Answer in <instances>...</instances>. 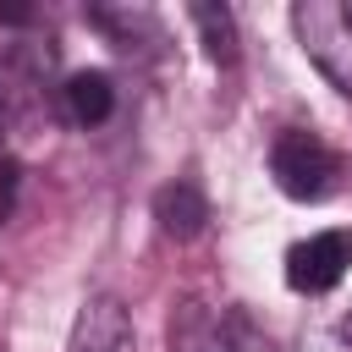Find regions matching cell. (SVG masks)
I'll use <instances>...</instances> for the list:
<instances>
[{
	"label": "cell",
	"mask_w": 352,
	"mask_h": 352,
	"mask_svg": "<svg viewBox=\"0 0 352 352\" xmlns=\"http://www.w3.org/2000/svg\"><path fill=\"white\" fill-rule=\"evenodd\" d=\"M270 176H275V187H280L286 198L319 204V198H330L336 182H341V154H336L319 132L286 126V132H275V143H270Z\"/></svg>",
	"instance_id": "obj_1"
},
{
	"label": "cell",
	"mask_w": 352,
	"mask_h": 352,
	"mask_svg": "<svg viewBox=\"0 0 352 352\" xmlns=\"http://www.w3.org/2000/svg\"><path fill=\"white\" fill-rule=\"evenodd\" d=\"M292 33H297L308 66L341 99H352V22H346V6H336V0H302V6H292Z\"/></svg>",
	"instance_id": "obj_2"
},
{
	"label": "cell",
	"mask_w": 352,
	"mask_h": 352,
	"mask_svg": "<svg viewBox=\"0 0 352 352\" xmlns=\"http://www.w3.org/2000/svg\"><path fill=\"white\" fill-rule=\"evenodd\" d=\"M352 270V231L346 226H330V231H314L302 242H292L286 253V286L302 292V297H324L346 280Z\"/></svg>",
	"instance_id": "obj_3"
},
{
	"label": "cell",
	"mask_w": 352,
	"mask_h": 352,
	"mask_svg": "<svg viewBox=\"0 0 352 352\" xmlns=\"http://www.w3.org/2000/svg\"><path fill=\"white\" fill-rule=\"evenodd\" d=\"M66 352H138V330L132 314L121 308V297H88L72 319V341Z\"/></svg>",
	"instance_id": "obj_4"
},
{
	"label": "cell",
	"mask_w": 352,
	"mask_h": 352,
	"mask_svg": "<svg viewBox=\"0 0 352 352\" xmlns=\"http://www.w3.org/2000/svg\"><path fill=\"white\" fill-rule=\"evenodd\" d=\"M60 116L72 126H104L116 116V77L88 66V72H72L60 82Z\"/></svg>",
	"instance_id": "obj_5"
},
{
	"label": "cell",
	"mask_w": 352,
	"mask_h": 352,
	"mask_svg": "<svg viewBox=\"0 0 352 352\" xmlns=\"http://www.w3.org/2000/svg\"><path fill=\"white\" fill-rule=\"evenodd\" d=\"M154 220H160V231H165L170 242H192V236L209 226V198H204V187L187 182V176L165 182V187L154 192Z\"/></svg>",
	"instance_id": "obj_6"
},
{
	"label": "cell",
	"mask_w": 352,
	"mask_h": 352,
	"mask_svg": "<svg viewBox=\"0 0 352 352\" xmlns=\"http://www.w3.org/2000/svg\"><path fill=\"white\" fill-rule=\"evenodd\" d=\"M88 22L116 44V50H143V33L148 38H165L160 33V16L154 11H143V6H88Z\"/></svg>",
	"instance_id": "obj_7"
},
{
	"label": "cell",
	"mask_w": 352,
	"mask_h": 352,
	"mask_svg": "<svg viewBox=\"0 0 352 352\" xmlns=\"http://www.w3.org/2000/svg\"><path fill=\"white\" fill-rule=\"evenodd\" d=\"M170 352H231L226 319H214L204 302H182L170 319Z\"/></svg>",
	"instance_id": "obj_8"
},
{
	"label": "cell",
	"mask_w": 352,
	"mask_h": 352,
	"mask_svg": "<svg viewBox=\"0 0 352 352\" xmlns=\"http://www.w3.org/2000/svg\"><path fill=\"white\" fill-rule=\"evenodd\" d=\"M187 16H192V28H198V38H204V55H209L214 66H236V60H242L231 6H192Z\"/></svg>",
	"instance_id": "obj_9"
},
{
	"label": "cell",
	"mask_w": 352,
	"mask_h": 352,
	"mask_svg": "<svg viewBox=\"0 0 352 352\" xmlns=\"http://www.w3.org/2000/svg\"><path fill=\"white\" fill-rule=\"evenodd\" d=\"M297 352H352V324L346 319H314V324H302Z\"/></svg>",
	"instance_id": "obj_10"
},
{
	"label": "cell",
	"mask_w": 352,
	"mask_h": 352,
	"mask_svg": "<svg viewBox=\"0 0 352 352\" xmlns=\"http://www.w3.org/2000/svg\"><path fill=\"white\" fill-rule=\"evenodd\" d=\"M11 110H6V77H0V214H11V198H16V176H22V165H16V154H11Z\"/></svg>",
	"instance_id": "obj_11"
},
{
	"label": "cell",
	"mask_w": 352,
	"mask_h": 352,
	"mask_svg": "<svg viewBox=\"0 0 352 352\" xmlns=\"http://www.w3.org/2000/svg\"><path fill=\"white\" fill-rule=\"evenodd\" d=\"M346 22H352V6H346Z\"/></svg>",
	"instance_id": "obj_12"
}]
</instances>
